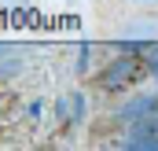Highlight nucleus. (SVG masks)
Listing matches in <instances>:
<instances>
[{
	"label": "nucleus",
	"mask_w": 158,
	"mask_h": 151,
	"mask_svg": "<svg viewBox=\"0 0 158 151\" xmlns=\"http://www.w3.org/2000/svg\"><path fill=\"white\" fill-rule=\"evenodd\" d=\"M155 107H158V96H136V100H129V103H125L121 118H125V122H140V118L155 114Z\"/></svg>",
	"instance_id": "obj_3"
},
{
	"label": "nucleus",
	"mask_w": 158,
	"mask_h": 151,
	"mask_svg": "<svg viewBox=\"0 0 158 151\" xmlns=\"http://www.w3.org/2000/svg\"><path fill=\"white\" fill-rule=\"evenodd\" d=\"M121 148H147V151H158V122L140 125L136 133H129V136L121 140Z\"/></svg>",
	"instance_id": "obj_2"
},
{
	"label": "nucleus",
	"mask_w": 158,
	"mask_h": 151,
	"mask_svg": "<svg viewBox=\"0 0 158 151\" xmlns=\"http://www.w3.org/2000/svg\"><path fill=\"white\" fill-rule=\"evenodd\" d=\"M140 77V63L136 59H114L107 70H103V88H125Z\"/></svg>",
	"instance_id": "obj_1"
},
{
	"label": "nucleus",
	"mask_w": 158,
	"mask_h": 151,
	"mask_svg": "<svg viewBox=\"0 0 158 151\" xmlns=\"http://www.w3.org/2000/svg\"><path fill=\"white\" fill-rule=\"evenodd\" d=\"M151 70L158 74V44H151Z\"/></svg>",
	"instance_id": "obj_4"
}]
</instances>
